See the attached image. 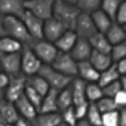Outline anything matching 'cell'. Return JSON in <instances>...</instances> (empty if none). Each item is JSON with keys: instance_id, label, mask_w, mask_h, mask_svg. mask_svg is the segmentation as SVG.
<instances>
[{"instance_id": "1", "label": "cell", "mask_w": 126, "mask_h": 126, "mask_svg": "<svg viewBox=\"0 0 126 126\" xmlns=\"http://www.w3.org/2000/svg\"><path fill=\"white\" fill-rule=\"evenodd\" d=\"M80 12V9L76 6V4L69 3L63 0H56L52 9V16L57 18L66 27V29L74 30L76 19Z\"/></svg>"}, {"instance_id": "2", "label": "cell", "mask_w": 126, "mask_h": 126, "mask_svg": "<svg viewBox=\"0 0 126 126\" xmlns=\"http://www.w3.org/2000/svg\"><path fill=\"white\" fill-rule=\"evenodd\" d=\"M27 45L43 64L50 65L59 51L55 44L46 38H30Z\"/></svg>"}, {"instance_id": "3", "label": "cell", "mask_w": 126, "mask_h": 126, "mask_svg": "<svg viewBox=\"0 0 126 126\" xmlns=\"http://www.w3.org/2000/svg\"><path fill=\"white\" fill-rule=\"evenodd\" d=\"M3 24L6 35L20 41L22 45L27 44L31 38L20 17L13 15L3 16Z\"/></svg>"}, {"instance_id": "4", "label": "cell", "mask_w": 126, "mask_h": 126, "mask_svg": "<svg viewBox=\"0 0 126 126\" xmlns=\"http://www.w3.org/2000/svg\"><path fill=\"white\" fill-rule=\"evenodd\" d=\"M37 74L47 81V83L48 84V86L50 88L56 89L58 91L68 87L73 80L72 77L62 74V73L57 71L55 68H52L51 65L49 64L41 65Z\"/></svg>"}, {"instance_id": "5", "label": "cell", "mask_w": 126, "mask_h": 126, "mask_svg": "<svg viewBox=\"0 0 126 126\" xmlns=\"http://www.w3.org/2000/svg\"><path fill=\"white\" fill-rule=\"evenodd\" d=\"M50 65L52 68L66 76L75 78L78 75V62L74 60L70 52L59 50Z\"/></svg>"}, {"instance_id": "6", "label": "cell", "mask_w": 126, "mask_h": 126, "mask_svg": "<svg viewBox=\"0 0 126 126\" xmlns=\"http://www.w3.org/2000/svg\"><path fill=\"white\" fill-rule=\"evenodd\" d=\"M43 65L40 60L36 57L33 50L27 44H23L21 49V73L24 76H31L37 74V72Z\"/></svg>"}, {"instance_id": "7", "label": "cell", "mask_w": 126, "mask_h": 126, "mask_svg": "<svg viewBox=\"0 0 126 126\" xmlns=\"http://www.w3.org/2000/svg\"><path fill=\"white\" fill-rule=\"evenodd\" d=\"M55 2L56 0H24V7L31 13L45 20L52 16Z\"/></svg>"}, {"instance_id": "8", "label": "cell", "mask_w": 126, "mask_h": 126, "mask_svg": "<svg viewBox=\"0 0 126 126\" xmlns=\"http://www.w3.org/2000/svg\"><path fill=\"white\" fill-rule=\"evenodd\" d=\"M26 86V76L19 74L16 76H9V81L5 90V99L14 103L24 93Z\"/></svg>"}, {"instance_id": "9", "label": "cell", "mask_w": 126, "mask_h": 126, "mask_svg": "<svg viewBox=\"0 0 126 126\" xmlns=\"http://www.w3.org/2000/svg\"><path fill=\"white\" fill-rule=\"evenodd\" d=\"M2 71L8 76H16L21 73V50L0 56Z\"/></svg>"}, {"instance_id": "10", "label": "cell", "mask_w": 126, "mask_h": 126, "mask_svg": "<svg viewBox=\"0 0 126 126\" xmlns=\"http://www.w3.org/2000/svg\"><path fill=\"white\" fill-rule=\"evenodd\" d=\"M20 18L23 21L31 38H44V19L37 17L26 9Z\"/></svg>"}, {"instance_id": "11", "label": "cell", "mask_w": 126, "mask_h": 126, "mask_svg": "<svg viewBox=\"0 0 126 126\" xmlns=\"http://www.w3.org/2000/svg\"><path fill=\"white\" fill-rule=\"evenodd\" d=\"M74 31L77 33L78 37L89 38L94 33L97 32V28L91 18L90 13L80 12L76 19Z\"/></svg>"}, {"instance_id": "12", "label": "cell", "mask_w": 126, "mask_h": 126, "mask_svg": "<svg viewBox=\"0 0 126 126\" xmlns=\"http://www.w3.org/2000/svg\"><path fill=\"white\" fill-rule=\"evenodd\" d=\"M66 30V27L54 16H50L49 18L44 20V38L51 43H55Z\"/></svg>"}, {"instance_id": "13", "label": "cell", "mask_w": 126, "mask_h": 126, "mask_svg": "<svg viewBox=\"0 0 126 126\" xmlns=\"http://www.w3.org/2000/svg\"><path fill=\"white\" fill-rule=\"evenodd\" d=\"M14 105H15V107H16L20 116L26 118L27 120H29L31 122V124H33L37 114H38V111L32 105V103L26 98L24 93L14 102Z\"/></svg>"}, {"instance_id": "14", "label": "cell", "mask_w": 126, "mask_h": 126, "mask_svg": "<svg viewBox=\"0 0 126 126\" xmlns=\"http://www.w3.org/2000/svg\"><path fill=\"white\" fill-rule=\"evenodd\" d=\"M25 10L24 0H0V15L21 17Z\"/></svg>"}, {"instance_id": "15", "label": "cell", "mask_w": 126, "mask_h": 126, "mask_svg": "<svg viewBox=\"0 0 126 126\" xmlns=\"http://www.w3.org/2000/svg\"><path fill=\"white\" fill-rule=\"evenodd\" d=\"M91 52H92V47L88 38L78 37L74 47L71 49L70 54L74 58V60H76V62H82L89 60Z\"/></svg>"}, {"instance_id": "16", "label": "cell", "mask_w": 126, "mask_h": 126, "mask_svg": "<svg viewBox=\"0 0 126 126\" xmlns=\"http://www.w3.org/2000/svg\"><path fill=\"white\" fill-rule=\"evenodd\" d=\"M100 72L92 66L89 60L78 62V77L86 83L97 82L99 79Z\"/></svg>"}, {"instance_id": "17", "label": "cell", "mask_w": 126, "mask_h": 126, "mask_svg": "<svg viewBox=\"0 0 126 126\" xmlns=\"http://www.w3.org/2000/svg\"><path fill=\"white\" fill-rule=\"evenodd\" d=\"M0 117L3 119L6 125L14 124L19 117V113L14 103L6 100L5 98L2 101H0Z\"/></svg>"}, {"instance_id": "18", "label": "cell", "mask_w": 126, "mask_h": 126, "mask_svg": "<svg viewBox=\"0 0 126 126\" xmlns=\"http://www.w3.org/2000/svg\"><path fill=\"white\" fill-rule=\"evenodd\" d=\"M65 123L63 122L62 113H60L59 111L38 113L33 122V125L37 126H59Z\"/></svg>"}, {"instance_id": "19", "label": "cell", "mask_w": 126, "mask_h": 126, "mask_svg": "<svg viewBox=\"0 0 126 126\" xmlns=\"http://www.w3.org/2000/svg\"><path fill=\"white\" fill-rule=\"evenodd\" d=\"M89 62L92 64V66L99 72L104 71L105 69L109 68L113 64V61L111 59L110 54L97 51L94 49H92V52L89 58Z\"/></svg>"}, {"instance_id": "20", "label": "cell", "mask_w": 126, "mask_h": 126, "mask_svg": "<svg viewBox=\"0 0 126 126\" xmlns=\"http://www.w3.org/2000/svg\"><path fill=\"white\" fill-rule=\"evenodd\" d=\"M77 39H78V35L75 31L71 29H67L54 44L57 47L58 50L70 52L73 47H74L75 43L77 41Z\"/></svg>"}, {"instance_id": "21", "label": "cell", "mask_w": 126, "mask_h": 126, "mask_svg": "<svg viewBox=\"0 0 126 126\" xmlns=\"http://www.w3.org/2000/svg\"><path fill=\"white\" fill-rule=\"evenodd\" d=\"M86 82L80 79V78H73L71 82V89H72V95H73V106L78 105L80 103H83L87 101L86 99Z\"/></svg>"}, {"instance_id": "22", "label": "cell", "mask_w": 126, "mask_h": 126, "mask_svg": "<svg viewBox=\"0 0 126 126\" xmlns=\"http://www.w3.org/2000/svg\"><path fill=\"white\" fill-rule=\"evenodd\" d=\"M88 40L92 47V49L101 51V52H106V54H110L112 45L109 43V40L106 37V35H105V33L97 31L96 33H94L92 36H90L88 38Z\"/></svg>"}, {"instance_id": "23", "label": "cell", "mask_w": 126, "mask_h": 126, "mask_svg": "<svg viewBox=\"0 0 126 126\" xmlns=\"http://www.w3.org/2000/svg\"><path fill=\"white\" fill-rule=\"evenodd\" d=\"M105 35L108 38L109 43L113 46L122 41L126 40V31H125V25L118 24L116 22H112L110 27L105 32Z\"/></svg>"}, {"instance_id": "24", "label": "cell", "mask_w": 126, "mask_h": 126, "mask_svg": "<svg viewBox=\"0 0 126 126\" xmlns=\"http://www.w3.org/2000/svg\"><path fill=\"white\" fill-rule=\"evenodd\" d=\"M58 93H59L58 90L49 88L47 93L43 98V101H41V105H40V108L38 110V113H47V112L59 111L58 104H57Z\"/></svg>"}, {"instance_id": "25", "label": "cell", "mask_w": 126, "mask_h": 126, "mask_svg": "<svg viewBox=\"0 0 126 126\" xmlns=\"http://www.w3.org/2000/svg\"><path fill=\"white\" fill-rule=\"evenodd\" d=\"M90 15H91V18L93 20L94 24H95L97 28V31H99V32L105 33L113 22L112 19L100 8L91 12Z\"/></svg>"}, {"instance_id": "26", "label": "cell", "mask_w": 126, "mask_h": 126, "mask_svg": "<svg viewBox=\"0 0 126 126\" xmlns=\"http://www.w3.org/2000/svg\"><path fill=\"white\" fill-rule=\"evenodd\" d=\"M22 44L20 41L10 37L8 35H4L0 37V56L11 54L15 51H20L22 49Z\"/></svg>"}, {"instance_id": "27", "label": "cell", "mask_w": 126, "mask_h": 126, "mask_svg": "<svg viewBox=\"0 0 126 126\" xmlns=\"http://www.w3.org/2000/svg\"><path fill=\"white\" fill-rule=\"evenodd\" d=\"M26 85L30 86L31 88H33L35 91H37L41 96H45L49 90V86L47 83V81L39 76L38 74H34L31 76L26 77Z\"/></svg>"}, {"instance_id": "28", "label": "cell", "mask_w": 126, "mask_h": 126, "mask_svg": "<svg viewBox=\"0 0 126 126\" xmlns=\"http://www.w3.org/2000/svg\"><path fill=\"white\" fill-rule=\"evenodd\" d=\"M120 76L121 75L119 74L117 69H116V65H115V63H113L109 68H107V69H105L104 71L100 72L99 79H98L97 83L101 87H104V86L108 85L109 83L118 80L120 78Z\"/></svg>"}, {"instance_id": "29", "label": "cell", "mask_w": 126, "mask_h": 126, "mask_svg": "<svg viewBox=\"0 0 126 126\" xmlns=\"http://www.w3.org/2000/svg\"><path fill=\"white\" fill-rule=\"evenodd\" d=\"M57 104L60 112H63L67 108L73 106V95H72L71 85L59 91L57 97Z\"/></svg>"}, {"instance_id": "30", "label": "cell", "mask_w": 126, "mask_h": 126, "mask_svg": "<svg viewBox=\"0 0 126 126\" xmlns=\"http://www.w3.org/2000/svg\"><path fill=\"white\" fill-rule=\"evenodd\" d=\"M86 99L89 103H95L103 96L102 87L97 82H92L86 84Z\"/></svg>"}, {"instance_id": "31", "label": "cell", "mask_w": 126, "mask_h": 126, "mask_svg": "<svg viewBox=\"0 0 126 126\" xmlns=\"http://www.w3.org/2000/svg\"><path fill=\"white\" fill-rule=\"evenodd\" d=\"M86 118L91 126H102V113L99 111L95 103H89Z\"/></svg>"}, {"instance_id": "32", "label": "cell", "mask_w": 126, "mask_h": 126, "mask_svg": "<svg viewBox=\"0 0 126 126\" xmlns=\"http://www.w3.org/2000/svg\"><path fill=\"white\" fill-rule=\"evenodd\" d=\"M95 104L101 113H106V112L113 111V110H119V108L116 105V103H115L114 99L111 97L102 96L99 100H97L95 102Z\"/></svg>"}, {"instance_id": "33", "label": "cell", "mask_w": 126, "mask_h": 126, "mask_svg": "<svg viewBox=\"0 0 126 126\" xmlns=\"http://www.w3.org/2000/svg\"><path fill=\"white\" fill-rule=\"evenodd\" d=\"M120 3L121 2L119 0H102L100 9H102L103 11L112 19V21H114L115 15H116L117 9H118Z\"/></svg>"}, {"instance_id": "34", "label": "cell", "mask_w": 126, "mask_h": 126, "mask_svg": "<svg viewBox=\"0 0 126 126\" xmlns=\"http://www.w3.org/2000/svg\"><path fill=\"white\" fill-rule=\"evenodd\" d=\"M102 0H76V6L81 12L91 13L100 8Z\"/></svg>"}, {"instance_id": "35", "label": "cell", "mask_w": 126, "mask_h": 126, "mask_svg": "<svg viewBox=\"0 0 126 126\" xmlns=\"http://www.w3.org/2000/svg\"><path fill=\"white\" fill-rule=\"evenodd\" d=\"M24 95L26 96V98L32 103L33 106L37 109V111L40 108V105H41V101H43L44 96H41L40 94L35 91L33 88H31L30 86L26 85L25 89H24Z\"/></svg>"}, {"instance_id": "36", "label": "cell", "mask_w": 126, "mask_h": 126, "mask_svg": "<svg viewBox=\"0 0 126 126\" xmlns=\"http://www.w3.org/2000/svg\"><path fill=\"white\" fill-rule=\"evenodd\" d=\"M110 56L113 63L126 58V40L122 43L113 45L110 50Z\"/></svg>"}, {"instance_id": "37", "label": "cell", "mask_w": 126, "mask_h": 126, "mask_svg": "<svg viewBox=\"0 0 126 126\" xmlns=\"http://www.w3.org/2000/svg\"><path fill=\"white\" fill-rule=\"evenodd\" d=\"M102 126H119V110L102 113Z\"/></svg>"}, {"instance_id": "38", "label": "cell", "mask_w": 126, "mask_h": 126, "mask_svg": "<svg viewBox=\"0 0 126 126\" xmlns=\"http://www.w3.org/2000/svg\"><path fill=\"white\" fill-rule=\"evenodd\" d=\"M120 90H122V88H121V84H120L119 79L114 82L109 83L106 86L102 87L103 96H107V97H111V98H113Z\"/></svg>"}, {"instance_id": "39", "label": "cell", "mask_w": 126, "mask_h": 126, "mask_svg": "<svg viewBox=\"0 0 126 126\" xmlns=\"http://www.w3.org/2000/svg\"><path fill=\"white\" fill-rule=\"evenodd\" d=\"M62 117H63V122L65 125H70V126H76L77 123V118L75 115V110L74 106H71L67 108L62 112Z\"/></svg>"}, {"instance_id": "40", "label": "cell", "mask_w": 126, "mask_h": 126, "mask_svg": "<svg viewBox=\"0 0 126 126\" xmlns=\"http://www.w3.org/2000/svg\"><path fill=\"white\" fill-rule=\"evenodd\" d=\"M114 22L121 24V25L126 24V2L125 1H122L120 3V5L117 9L116 15H115Z\"/></svg>"}, {"instance_id": "41", "label": "cell", "mask_w": 126, "mask_h": 126, "mask_svg": "<svg viewBox=\"0 0 126 126\" xmlns=\"http://www.w3.org/2000/svg\"><path fill=\"white\" fill-rule=\"evenodd\" d=\"M88 107H89V102L88 101L80 103L78 105H74V110H75V115H76L77 120L86 117Z\"/></svg>"}, {"instance_id": "42", "label": "cell", "mask_w": 126, "mask_h": 126, "mask_svg": "<svg viewBox=\"0 0 126 126\" xmlns=\"http://www.w3.org/2000/svg\"><path fill=\"white\" fill-rule=\"evenodd\" d=\"M115 103H116V105L118 106L119 109L123 108L126 106V91L124 90H120L116 95H115L113 97Z\"/></svg>"}, {"instance_id": "43", "label": "cell", "mask_w": 126, "mask_h": 126, "mask_svg": "<svg viewBox=\"0 0 126 126\" xmlns=\"http://www.w3.org/2000/svg\"><path fill=\"white\" fill-rule=\"evenodd\" d=\"M115 65H116V69L121 76L126 75V58L115 62Z\"/></svg>"}, {"instance_id": "44", "label": "cell", "mask_w": 126, "mask_h": 126, "mask_svg": "<svg viewBox=\"0 0 126 126\" xmlns=\"http://www.w3.org/2000/svg\"><path fill=\"white\" fill-rule=\"evenodd\" d=\"M8 81H9V76L5 74L3 71H1L0 72V89L4 90L8 84Z\"/></svg>"}, {"instance_id": "45", "label": "cell", "mask_w": 126, "mask_h": 126, "mask_svg": "<svg viewBox=\"0 0 126 126\" xmlns=\"http://www.w3.org/2000/svg\"><path fill=\"white\" fill-rule=\"evenodd\" d=\"M119 126H126V109H119Z\"/></svg>"}, {"instance_id": "46", "label": "cell", "mask_w": 126, "mask_h": 126, "mask_svg": "<svg viewBox=\"0 0 126 126\" xmlns=\"http://www.w3.org/2000/svg\"><path fill=\"white\" fill-rule=\"evenodd\" d=\"M14 124L16 126H29V125H31V122L29 120H27L26 118H24V117L19 115V117L17 118V120L15 121Z\"/></svg>"}, {"instance_id": "47", "label": "cell", "mask_w": 126, "mask_h": 126, "mask_svg": "<svg viewBox=\"0 0 126 126\" xmlns=\"http://www.w3.org/2000/svg\"><path fill=\"white\" fill-rule=\"evenodd\" d=\"M76 125H78V126H91L90 122L88 121V119H87L86 117H84V118H82V119L77 120Z\"/></svg>"}, {"instance_id": "48", "label": "cell", "mask_w": 126, "mask_h": 126, "mask_svg": "<svg viewBox=\"0 0 126 126\" xmlns=\"http://www.w3.org/2000/svg\"><path fill=\"white\" fill-rule=\"evenodd\" d=\"M4 35H6V32H5V28L3 24V16L0 15V37Z\"/></svg>"}, {"instance_id": "49", "label": "cell", "mask_w": 126, "mask_h": 126, "mask_svg": "<svg viewBox=\"0 0 126 126\" xmlns=\"http://www.w3.org/2000/svg\"><path fill=\"white\" fill-rule=\"evenodd\" d=\"M5 98V91L0 89V101H2Z\"/></svg>"}, {"instance_id": "50", "label": "cell", "mask_w": 126, "mask_h": 126, "mask_svg": "<svg viewBox=\"0 0 126 126\" xmlns=\"http://www.w3.org/2000/svg\"><path fill=\"white\" fill-rule=\"evenodd\" d=\"M63 1H66V2H69V3H73V4L76 3V0H63Z\"/></svg>"}, {"instance_id": "51", "label": "cell", "mask_w": 126, "mask_h": 126, "mask_svg": "<svg viewBox=\"0 0 126 126\" xmlns=\"http://www.w3.org/2000/svg\"><path fill=\"white\" fill-rule=\"evenodd\" d=\"M2 71V68H1V64H0V72Z\"/></svg>"}, {"instance_id": "52", "label": "cell", "mask_w": 126, "mask_h": 126, "mask_svg": "<svg viewBox=\"0 0 126 126\" xmlns=\"http://www.w3.org/2000/svg\"><path fill=\"white\" fill-rule=\"evenodd\" d=\"M119 1H120V2H122V1H125V0H119Z\"/></svg>"}]
</instances>
